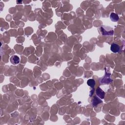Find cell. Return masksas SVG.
<instances>
[{"mask_svg": "<svg viewBox=\"0 0 125 125\" xmlns=\"http://www.w3.org/2000/svg\"><path fill=\"white\" fill-rule=\"evenodd\" d=\"M101 34L103 35H112L114 33L113 29L111 27H107L105 26H102L100 28Z\"/></svg>", "mask_w": 125, "mask_h": 125, "instance_id": "obj_1", "label": "cell"}, {"mask_svg": "<svg viewBox=\"0 0 125 125\" xmlns=\"http://www.w3.org/2000/svg\"><path fill=\"white\" fill-rule=\"evenodd\" d=\"M112 82V80L110 78V73H106L105 76L100 79V83L102 84H108Z\"/></svg>", "mask_w": 125, "mask_h": 125, "instance_id": "obj_2", "label": "cell"}, {"mask_svg": "<svg viewBox=\"0 0 125 125\" xmlns=\"http://www.w3.org/2000/svg\"><path fill=\"white\" fill-rule=\"evenodd\" d=\"M110 50L113 53H118L120 51L121 48L118 45L115 43H113L111 45Z\"/></svg>", "mask_w": 125, "mask_h": 125, "instance_id": "obj_3", "label": "cell"}, {"mask_svg": "<svg viewBox=\"0 0 125 125\" xmlns=\"http://www.w3.org/2000/svg\"><path fill=\"white\" fill-rule=\"evenodd\" d=\"M96 95L100 98V99H104L105 97V92L100 87H97L96 91Z\"/></svg>", "mask_w": 125, "mask_h": 125, "instance_id": "obj_4", "label": "cell"}, {"mask_svg": "<svg viewBox=\"0 0 125 125\" xmlns=\"http://www.w3.org/2000/svg\"><path fill=\"white\" fill-rule=\"evenodd\" d=\"M10 61L12 64L13 65H17L20 63V58L17 55H13L11 57L10 59Z\"/></svg>", "mask_w": 125, "mask_h": 125, "instance_id": "obj_5", "label": "cell"}, {"mask_svg": "<svg viewBox=\"0 0 125 125\" xmlns=\"http://www.w3.org/2000/svg\"><path fill=\"white\" fill-rule=\"evenodd\" d=\"M101 103H102V101L100 99L96 96H94V98H93L92 101V106L93 107L96 106L97 105Z\"/></svg>", "mask_w": 125, "mask_h": 125, "instance_id": "obj_6", "label": "cell"}, {"mask_svg": "<svg viewBox=\"0 0 125 125\" xmlns=\"http://www.w3.org/2000/svg\"><path fill=\"white\" fill-rule=\"evenodd\" d=\"M110 18L111 21L114 22H117L119 19L118 15L115 13H111L110 14Z\"/></svg>", "mask_w": 125, "mask_h": 125, "instance_id": "obj_7", "label": "cell"}, {"mask_svg": "<svg viewBox=\"0 0 125 125\" xmlns=\"http://www.w3.org/2000/svg\"><path fill=\"white\" fill-rule=\"evenodd\" d=\"M87 84L91 88H93L95 85V81L94 79H89L87 81Z\"/></svg>", "mask_w": 125, "mask_h": 125, "instance_id": "obj_8", "label": "cell"}]
</instances>
